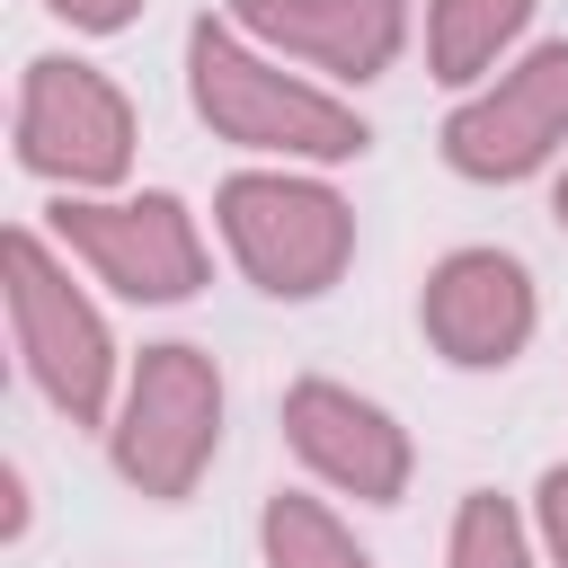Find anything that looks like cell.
<instances>
[{"label": "cell", "mask_w": 568, "mask_h": 568, "mask_svg": "<svg viewBox=\"0 0 568 568\" xmlns=\"http://www.w3.org/2000/svg\"><path fill=\"white\" fill-rule=\"evenodd\" d=\"M257 541H266V568H373V550L302 488H275L266 515H257Z\"/></svg>", "instance_id": "obj_12"}, {"label": "cell", "mask_w": 568, "mask_h": 568, "mask_svg": "<svg viewBox=\"0 0 568 568\" xmlns=\"http://www.w3.org/2000/svg\"><path fill=\"white\" fill-rule=\"evenodd\" d=\"M213 444H222V373H213V355L186 346V337L142 346L133 373H124L115 426H106V453H115L124 488L178 506V497H195Z\"/></svg>", "instance_id": "obj_3"}, {"label": "cell", "mask_w": 568, "mask_h": 568, "mask_svg": "<svg viewBox=\"0 0 568 568\" xmlns=\"http://www.w3.org/2000/svg\"><path fill=\"white\" fill-rule=\"evenodd\" d=\"M444 568H532V532L506 497L470 488L453 506V541H444Z\"/></svg>", "instance_id": "obj_13"}, {"label": "cell", "mask_w": 568, "mask_h": 568, "mask_svg": "<svg viewBox=\"0 0 568 568\" xmlns=\"http://www.w3.org/2000/svg\"><path fill=\"white\" fill-rule=\"evenodd\" d=\"M53 240L98 284H115L124 302H186L204 284V231L169 186H151V195H62Z\"/></svg>", "instance_id": "obj_6"}, {"label": "cell", "mask_w": 568, "mask_h": 568, "mask_svg": "<svg viewBox=\"0 0 568 568\" xmlns=\"http://www.w3.org/2000/svg\"><path fill=\"white\" fill-rule=\"evenodd\" d=\"M213 222L240 257V275L275 302H320L355 257V204L328 178L302 169H240L213 195Z\"/></svg>", "instance_id": "obj_2"}, {"label": "cell", "mask_w": 568, "mask_h": 568, "mask_svg": "<svg viewBox=\"0 0 568 568\" xmlns=\"http://www.w3.org/2000/svg\"><path fill=\"white\" fill-rule=\"evenodd\" d=\"M284 444L328 479V488H346L355 506H399V488H408V426L382 408V399H364V390H346V382H320V373H302L293 390H284Z\"/></svg>", "instance_id": "obj_9"}, {"label": "cell", "mask_w": 568, "mask_h": 568, "mask_svg": "<svg viewBox=\"0 0 568 568\" xmlns=\"http://www.w3.org/2000/svg\"><path fill=\"white\" fill-rule=\"evenodd\" d=\"M532 27V0H426V71L444 89H470L497 71V53Z\"/></svg>", "instance_id": "obj_11"}, {"label": "cell", "mask_w": 568, "mask_h": 568, "mask_svg": "<svg viewBox=\"0 0 568 568\" xmlns=\"http://www.w3.org/2000/svg\"><path fill=\"white\" fill-rule=\"evenodd\" d=\"M559 151H568V36L532 44L515 71H497L479 98H462L444 115V160L462 178H479V186L532 178Z\"/></svg>", "instance_id": "obj_7"}, {"label": "cell", "mask_w": 568, "mask_h": 568, "mask_svg": "<svg viewBox=\"0 0 568 568\" xmlns=\"http://www.w3.org/2000/svg\"><path fill=\"white\" fill-rule=\"evenodd\" d=\"M417 320H426V346L444 364L497 373V364H515L532 346L541 302H532L524 257H506V248H453V257H435V275L417 293Z\"/></svg>", "instance_id": "obj_8"}, {"label": "cell", "mask_w": 568, "mask_h": 568, "mask_svg": "<svg viewBox=\"0 0 568 568\" xmlns=\"http://www.w3.org/2000/svg\"><path fill=\"white\" fill-rule=\"evenodd\" d=\"M550 213H559V231H568V178H559V195H550Z\"/></svg>", "instance_id": "obj_16"}, {"label": "cell", "mask_w": 568, "mask_h": 568, "mask_svg": "<svg viewBox=\"0 0 568 568\" xmlns=\"http://www.w3.org/2000/svg\"><path fill=\"white\" fill-rule=\"evenodd\" d=\"M53 18H71L80 36H115V27H133L142 18V0H44Z\"/></svg>", "instance_id": "obj_15"}, {"label": "cell", "mask_w": 568, "mask_h": 568, "mask_svg": "<svg viewBox=\"0 0 568 568\" xmlns=\"http://www.w3.org/2000/svg\"><path fill=\"white\" fill-rule=\"evenodd\" d=\"M532 515H541V541H550V559L568 568V462H550V470H541V488H532Z\"/></svg>", "instance_id": "obj_14"}, {"label": "cell", "mask_w": 568, "mask_h": 568, "mask_svg": "<svg viewBox=\"0 0 568 568\" xmlns=\"http://www.w3.org/2000/svg\"><path fill=\"white\" fill-rule=\"evenodd\" d=\"M186 89H195V115L222 142L257 151V160H311V169H328V160H355L373 142V124L346 98L275 71L231 18H195L186 27Z\"/></svg>", "instance_id": "obj_1"}, {"label": "cell", "mask_w": 568, "mask_h": 568, "mask_svg": "<svg viewBox=\"0 0 568 568\" xmlns=\"http://www.w3.org/2000/svg\"><path fill=\"white\" fill-rule=\"evenodd\" d=\"M18 169L53 178L62 195H98L133 169V106L98 62L36 53L18 80Z\"/></svg>", "instance_id": "obj_5"}, {"label": "cell", "mask_w": 568, "mask_h": 568, "mask_svg": "<svg viewBox=\"0 0 568 568\" xmlns=\"http://www.w3.org/2000/svg\"><path fill=\"white\" fill-rule=\"evenodd\" d=\"M231 27L328 80H382L408 44V0H231Z\"/></svg>", "instance_id": "obj_10"}, {"label": "cell", "mask_w": 568, "mask_h": 568, "mask_svg": "<svg viewBox=\"0 0 568 568\" xmlns=\"http://www.w3.org/2000/svg\"><path fill=\"white\" fill-rule=\"evenodd\" d=\"M9 337H18V364L27 382L71 417V426H98L106 399H115V337L98 320V302L71 284V266L44 248V231H9Z\"/></svg>", "instance_id": "obj_4"}]
</instances>
